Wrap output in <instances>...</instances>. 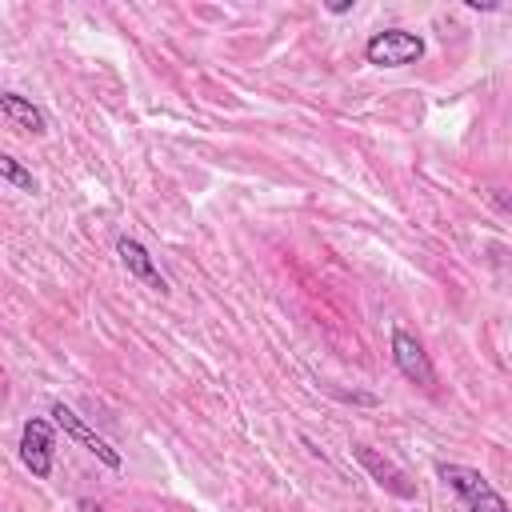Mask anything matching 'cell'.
Segmentation results:
<instances>
[{
    "label": "cell",
    "mask_w": 512,
    "mask_h": 512,
    "mask_svg": "<svg viewBox=\"0 0 512 512\" xmlns=\"http://www.w3.org/2000/svg\"><path fill=\"white\" fill-rule=\"evenodd\" d=\"M436 476L460 496V504L468 512H512L508 500L488 484V476L480 468H468V464H436Z\"/></svg>",
    "instance_id": "obj_1"
},
{
    "label": "cell",
    "mask_w": 512,
    "mask_h": 512,
    "mask_svg": "<svg viewBox=\"0 0 512 512\" xmlns=\"http://www.w3.org/2000/svg\"><path fill=\"white\" fill-rule=\"evenodd\" d=\"M424 56V36L408 28H380L364 44V60L376 68H404Z\"/></svg>",
    "instance_id": "obj_2"
},
{
    "label": "cell",
    "mask_w": 512,
    "mask_h": 512,
    "mask_svg": "<svg viewBox=\"0 0 512 512\" xmlns=\"http://www.w3.org/2000/svg\"><path fill=\"white\" fill-rule=\"evenodd\" d=\"M388 348H392V364L396 372L408 380V384H420V388H436V368L424 352V344L408 332V328H392L388 336Z\"/></svg>",
    "instance_id": "obj_3"
},
{
    "label": "cell",
    "mask_w": 512,
    "mask_h": 512,
    "mask_svg": "<svg viewBox=\"0 0 512 512\" xmlns=\"http://www.w3.org/2000/svg\"><path fill=\"white\" fill-rule=\"evenodd\" d=\"M352 460L384 488V492H392L396 500H416V484H412V476L396 464V460H388V456H380L376 448H368V444H352Z\"/></svg>",
    "instance_id": "obj_4"
},
{
    "label": "cell",
    "mask_w": 512,
    "mask_h": 512,
    "mask_svg": "<svg viewBox=\"0 0 512 512\" xmlns=\"http://www.w3.org/2000/svg\"><path fill=\"white\" fill-rule=\"evenodd\" d=\"M52 420H56V428H60L64 436H72L76 444H84L100 464H108V468H120V464H124V460H120V452H116L104 436H96V432H92V428H88V424H84L68 404H60V400H56V404H52Z\"/></svg>",
    "instance_id": "obj_5"
},
{
    "label": "cell",
    "mask_w": 512,
    "mask_h": 512,
    "mask_svg": "<svg viewBox=\"0 0 512 512\" xmlns=\"http://www.w3.org/2000/svg\"><path fill=\"white\" fill-rule=\"evenodd\" d=\"M52 448H56L52 424L40 420V416L28 420L24 432H20V460H24V468H28L36 480H48V476H52Z\"/></svg>",
    "instance_id": "obj_6"
},
{
    "label": "cell",
    "mask_w": 512,
    "mask_h": 512,
    "mask_svg": "<svg viewBox=\"0 0 512 512\" xmlns=\"http://www.w3.org/2000/svg\"><path fill=\"white\" fill-rule=\"evenodd\" d=\"M116 256H120V264L128 268V276L144 280V284H148V288H156V292H168V280L160 276V268L152 264V256H148V248H144L140 240L120 236V240H116Z\"/></svg>",
    "instance_id": "obj_7"
},
{
    "label": "cell",
    "mask_w": 512,
    "mask_h": 512,
    "mask_svg": "<svg viewBox=\"0 0 512 512\" xmlns=\"http://www.w3.org/2000/svg\"><path fill=\"white\" fill-rule=\"evenodd\" d=\"M0 112H4L8 124H16V128H24L32 136H44L48 132V116L32 100H24L20 92H0Z\"/></svg>",
    "instance_id": "obj_8"
},
{
    "label": "cell",
    "mask_w": 512,
    "mask_h": 512,
    "mask_svg": "<svg viewBox=\"0 0 512 512\" xmlns=\"http://www.w3.org/2000/svg\"><path fill=\"white\" fill-rule=\"evenodd\" d=\"M0 180H4V184H12V188H20V192H36L32 172H28V168H20V160H12V156H0Z\"/></svg>",
    "instance_id": "obj_9"
},
{
    "label": "cell",
    "mask_w": 512,
    "mask_h": 512,
    "mask_svg": "<svg viewBox=\"0 0 512 512\" xmlns=\"http://www.w3.org/2000/svg\"><path fill=\"white\" fill-rule=\"evenodd\" d=\"M328 12H332V16H344V12H352V0H332Z\"/></svg>",
    "instance_id": "obj_10"
},
{
    "label": "cell",
    "mask_w": 512,
    "mask_h": 512,
    "mask_svg": "<svg viewBox=\"0 0 512 512\" xmlns=\"http://www.w3.org/2000/svg\"><path fill=\"white\" fill-rule=\"evenodd\" d=\"M468 8H472V12H496L500 4H492V0H468Z\"/></svg>",
    "instance_id": "obj_11"
},
{
    "label": "cell",
    "mask_w": 512,
    "mask_h": 512,
    "mask_svg": "<svg viewBox=\"0 0 512 512\" xmlns=\"http://www.w3.org/2000/svg\"><path fill=\"white\" fill-rule=\"evenodd\" d=\"M80 512H104L100 504H92V500H80Z\"/></svg>",
    "instance_id": "obj_12"
}]
</instances>
